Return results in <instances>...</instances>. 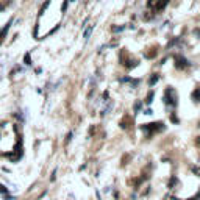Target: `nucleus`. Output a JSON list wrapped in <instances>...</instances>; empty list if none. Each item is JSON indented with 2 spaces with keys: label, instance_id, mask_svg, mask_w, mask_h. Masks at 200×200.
Returning <instances> with one entry per match:
<instances>
[{
  "label": "nucleus",
  "instance_id": "obj_6",
  "mask_svg": "<svg viewBox=\"0 0 200 200\" xmlns=\"http://www.w3.org/2000/svg\"><path fill=\"white\" fill-rule=\"evenodd\" d=\"M24 63L27 66H30L31 64V60H30V53H25V56H24Z\"/></svg>",
  "mask_w": 200,
  "mask_h": 200
},
{
  "label": "nucleus",
  "instance_id": "obj_13",
  "mask_svg": "<svg viewBox=\"0 0 200 200\" xmlns=\"http://www.w3.org/2000/svg\"><path fill=\"white\" fill-rule=\"evenodd\" d=\"M189 200H195V198H189Z\"/></svg>",
  "mask_w": 200,
  "mask_h": 200
},
{
  "label": "nucleus",
  "instance_id": "obj_10",
  "mask_svg": "<svg viewBox=\"0 0 200 200\" xmlns=\"http://www.w3.org/2000/svg\"><path fill=\"white\" fill-rule=\"evenodd\" d=\"M67 2H69V0H64V2H63V11L67 9Z\"/></svg>",
  "mask_w": 200,
  "mask_h": 200
},
{
  "label": "nucleus",
  "instance_id": "obj_3",
  "mask_svg": "<svg viewBox=\"0 0 200 200\" xmlns=\"http://www.w3.org/2000/svg\"><path fill=\"white\" fill-rule=\"evenodd\" d=\"M161 128H164L163 124H158V122L156 124H144L142 125V130H152L153 131V130H161Z\"/></svg>",
  "mask_w": 200,
  "mask_h": 200
},
{
  "label": "nucleus",
  "instance_id": "obj_14",
  "mask_svg": "<svg viewBox=\"0 0 200 200\" xmlns=\"http://www.w3.org/2000/svg\"><path fill=\"white\" fill-rule=\"evenodd\" d=\"M71 2H75V0H71Z\"/></svg>",
  "mask_w": 200,
  "mask_h": 200
},
{
  "label": "nucleus",
  "instance_id": "obj_11",
  "mask_svg": "<svg viewBox=\"0 0 200 200\" xmlns=\"http://www.w3.org/2000/svg\"><path fill=\"white\" fill-rule=\"evenodd\" d=\"M152 99H153V92H150V94H149V97H147V103H150Z\"/></svg>",
  "mask_w": 200,
  "mask_h": 200
},
{
  "label": "nucleus",
  "instance_id": "obj_2",
  "mask_svg": "<svg viewBox=\"0 0 200 200\" xmlns=\"http://www.w3.org/2000/svg\"><path fill=\"white\" fill-rule=\"evenodd\" d=\"M175 61H177L178 69H183V67H186V66H189V61L186 58H183V56H175Z\"/></svg>",
  "mask_w": 200,
  "mask_h": 200
},
{
  "label": "nucleus",
  "instance_id": "obj_8",
  "mask_svg": "<svg viewBox=\"0 0 200 200\" xmlns=\"http://www.w3.org/2000/svg\"><path fill=\"white\" fill-rule=\"evenodd\" d=\"M158 78H159L158 75H153V77H152V78L149 80V85H150V86H153V85H155V83L158 82Z\"/></svg>",
  "mask_w": 200,
  "mask_h": 200
},
{
  "label": "nucleus",
  "instance_id": "obj_4",
  "mask_svg": "<svg viewBox=\"0 0 200 200\" xmlns=\"http://www.w3.org/2000/svg\"><path fill=\"white\" fill-rule=\"evenodd\" d=\"M167 3H169V0H159V2H158V5H156V9H158V11L164 9Z\"/></svg>",
  "mask_w": 200,
  "mask_h": 200
},
{
  "label": "nucleus",
  "instance_id": "obj_7",
  "mask_svg": "<svg viewBox=\"0 0 200 200\" xmlns=\"http://www.w3.org/2000/svg\"><path fill=\"white\" fill-rule=\"evenodd\" d=\"M192 99H194L195 102H198V100H200V91H198V89H195V91H194V94H192Z\"/></svg>",
  "mask_w": 200,
  "mask_h": 200
},
{
  "label": "nucleus",
  "instance_id": "obj_15",
  "mask_svg": "<svg viewBox=\"0 0 200 200\" xmlns=\"http://www.w3.org/2000/svg\"><path fill=\"white\" fill-rule=\"evenodd\" d=\"M198 142H200V138H198Z\"/></svg>",
  "mask_w": 200,
  "mask_h": 200
},
{
  "label": "nucleus",
  "instance_id": "obj_9",
  "mask_svg": "<svg viewBox=\"0 0 200 200\" xmlns=\"http://www.w3.org/2000/svg\"><path fill=\"white\" fill-rule=\"evenodd\" d=\"M0 192H2V194H6V192H8V188H5L3 184H0Z\"/></svg>",
  "mask_w": 200,
  "mask_h": 200
},
{
  "label": "nucleus",
  "instance_id": "obj_1",
  "mask_svg": "<svg viewBox=\"0 0 200 200\" xmlns=\"http://www.w3.org/2000/svg\"><path fill=\"white\" fill-rule=\"evenodd\" d=\"M164 103L166 105H172V106H177V92L172 88H167L166 92H164Z\"/></svg>",
  "mask_w": 200,
  "mask_h": 200
},
{
  "label": "nucleus",
  "instance_id": "obj_5",
  "mask_svg": "<svg viewBox=\"0 0 200 200\" xmlns=\"http://www.w3.org/2000/svg\"><path fill=\"white\" fill-rule=\"evenodd\" d=\"M92 30H94V27H89L88 30H85V39H89V36H91V33H92Z\"/></svg>",
  "mask_w": 200,
  "mask_h": 200
},
{
  "label": "nucleus",
  "instance_id": "obj_12",
  "mask_svg": "<svg viewBox=\"0 0 200 200\" xmlns=\"http://www.w3.org/2000/svg\"><path fill=\"white\" fill-rule=\"evenodd\" d=\"M3 8H5V6H3L2 3H0V11H3Z\"/></svg>",
  "mask_w": 200,
  "mask_h": 200
}]
</instances>
